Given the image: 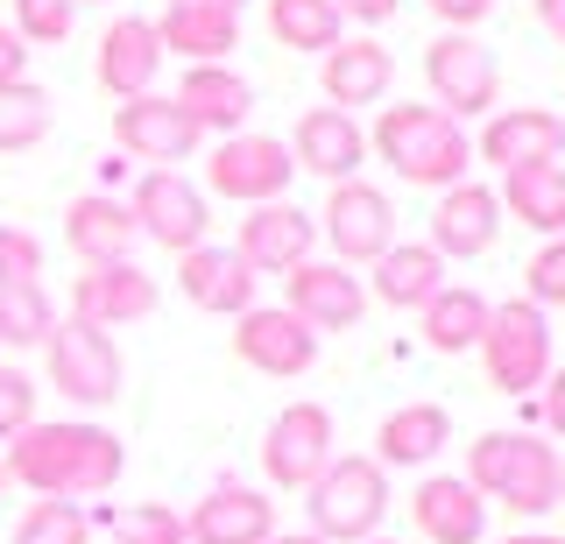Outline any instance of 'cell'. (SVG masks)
<instances>
[{
  "mask_svg": "<svg viewBox=\"0 0 565 544\" xmlns=\"http://www.w3.org/2000/svg\"><path fill=\"white\" fill-rule=\"evenodd\" d=\"M0 460H8V481L29 488L35 502H85V495H106L120 481L128 446L106 425H93V417H57V425L35 417Z\"/></svg>",
  "mask_w": 565,
  "mask_h": 544,
  "instance_id": "6da1fadb",
  "label": "cell"
},
{
  "mask_svg": "<svg viewBox=\"0 0 565 544\" xmlns=\"http://www.w3.org/2000/svg\"><path fill=\"white\" fill-rule=\"evenodd\" d=\"M467 488L488 509H509L516 523H537L565 495V460L537 431H481L467 446Z\"/></svg>",
  "mask_w": 565,
  "mask_h": 544,
  "instance_id": "7a4b0ae2",
  "label": "cell"
},
{
  "mask_svg": "<svg viewBox=\"0 0 565 544\" xmlns=\"http://www.w3.org/2000/svg\"><path fill=\"white\" fill-rule=\"evenodd\" d=\"M367 156H382V163L396 170L403 184H417V191H452V184L473 178V135L459 128L452 114L411 107V99H396V107L375 114Z\"/></svg>",
  "mask_w": 565,
  "mask_h": 544,
  "instance_id": "3957f363",
  "label": "cell"
},
{
  "mask_svg": "<svg viewBox=\"0 0 565 544\" xmlns=\"http://www.w3.org/2000/svg\"><path fill=\"white\" fill-rule=\"evenodd\" d=\"M305 509H311L318 544H367V537H382V516H388V473L367 452H340L305 488Z\"/></svg>",
  "mask_w": 565,
  "mask_h": 544,
  "instance_id": "277c9868",
  "label": "cell"
},
{
  "mask_svg": "<svg viewBox=\"0 0 565 544\" xmlns=\"http://www.w3.org/2000/svg\"><path fill=\"white\" fill-rule=\"evenodd\" d=\"M481 375L494 396H537V382L552 375V319L530 297H502L488 305V332H481Z\"/></svg>",
  "mask_w": 565,
  "mask_h": 544,
  "instance_id": "5b68a950",
  "label": "cell"
},
{
  "mask_svg": "<svg viewBox=\"0 0 565 544\" xmlns=\"http://www.w3.org/2000/svg\"><path fill=\"white\" fill-rule=\"evenodd\" d=\"M424 85H431V107L452 114L459 128L502 107V64H494V50L481 36H459V29H438L424 43Z\"/></svg>",
  "mask_w": 565,
  "mask_h": 544,
  "instance_id": "8992f818",
  "label": "cell"
},
{
  "mask_svg": "<svg viewBox=\"0 0 565 544\" xmlns=\"http://www.w3.org/2000/svg\"><path fill=\"white\" fill-rule=\"evenodd\" d=\"M43 361H50V382H57L64 403L78 410H114L120 403V382H128V361L106 332L78 326V319H57V332L43 340Z\"/></svg>",
  "mask_w": 565,
  "mask_h": 544,
  "instance_id": "52a82bcc",
  "label": "cell"
},
{
  "mask_svg": "<svg viewBox=\"0 0 565 544\" xmlns=\"http://www.w3.org/2000/svg\"><path fill=\"white\" fill-rule=\"evenodd\" d=\"M340 460V425H332L326 403H282L262 431V481L269 488H305Z\"/></svg>",
  "mask_w": 565,
  "mask_h": 544,
  "instance_id": "ba28073f",
  "label": "cell"
},
{
  "mask_svg": "<svg viewBox=\"0 0 565 544\" xmlns=\"http://www.w3.org/2000/svg\"><path fill=\"white\" fill-rule=\"evenodd\" d=\"M290 178H297L290 142L282 135H255V128L226 135L205 163V191H220L226 205H276V199H290Z\"/></svg>",
  "mask_w": 565,
  "mask_h": 544,
  "instance_id": "9c48e42d",
  "label": "cell"
},
{
  "mask_svg": "<svg viewBox=\"0 0 565 544\" xmlns=\"http://www.w3.org/2000/svg\"><path fill=\"white\" fill-rule=\"evenodd\" d=\"M311 220H318V241L332 248V262H347V269H361V262L396 248V205H388V191L367 184V178L332 184L326 213H311Z\"/></svg>",
  "mask_w": 565,
  "mask_h": 544,
  "instance_id": "30bf717a",
  "label": "cell"
},
{
  "mask_svg": "<svg viewBox=\"0 0 565 544\" xmlns=\"http://www.w3.org/2000/svg\"><path fill=\"white\" fill-rule=\"evenodd\" d=\"M128 213L141 226V241H156V248H170V255H191V248L212 241V205L184 170H149V178L135 184Z\"/></svg>",
  "mask_w": 565,
  "mask_h": 544,
  "instance_id": "8fae6325",
  "label": "cell"
},
{
  "mask_svg": "<svg viewBox=\"0 0 565 544\" xmlns=\"http://www.w3.org/2000/svg\"><path fill=\"white\" fill-rule=\"evenodd\" d=\"M234 354H241V367H255L269 382H297L318 367V332L290 305H255L234 319Z\"/></svg>",
  "mask_w": 565,
  "mask_h": 544,
  "instance_id": "7c38bea8",
  "label": "cell"
},
{
  "mask_svg": "<svg viewBox=\"0 0 565 544\" xmlns=\"http://www.w3.org/2000/svg\"><path fill=\"white\" fill-rule=\"evenodd\" d=\"M114 142L128 149L135 163L177 170V163H191V156L205 149V135L170 93H141V99H128V107H114Z\"/></svg>",
  "mask_w": 565,
  "mask_h": 544,
  "instance_id": "4fadbf2b",
  "label": "cell"
},
{
  "mask_svg": "<svg viewBox=\"0 0 565 544\" xmlns=\"http://www.w3.org/2000/svg\"><path fill=\"white\" fill-rule=\"evenodd\" d=\"M156 276L149 269H135V262H106V269H78V284H71V319L78 326H93L114 340L120 326H141V319H156Z\"/></svg>",
  "mask_w": 565,
  "mask_h": 544,
  "instance_id": "5bb4252c",
  "label": "cell"
},
{
  "mask_svg": "<svg viewBox=\"0 0 565 544\" xmlns=\"http://www.w3.org/2000/svg\"><path fill=\"white\" fill-rule=\"evenodd\" d=\"M565 156V114L552 107H494L488 128L473 135V163H494L509 170H537V163H558Z\"/></svg>",
  "mask_w": 565,
  "mask_h": 544,
  "instance_id": "9a60e30c",
  "label": "cell"
},
{
  "mask_svg": "<svg viewBox=\"0 0 565 544\" xmlns=\"http://www.w3.org/2000/svg\"><path fill=\"white\" fill-rule=\"evenodd\" d=\"M282 305L297 311L311 332H353L367 319V284L347 269V262H297L290 276H282Z\"/></svg>",
  "mask_w": 565,
  "mask_h": 544,
  "instance_id": "2e32d148",
  "label": "cell"
},
{
  "mask_svg": "<svg viewBox=\"0 0 565 544\" xmlns=\"http://www.w3.org/2000/svg\"><path fill=\"white\" fill-rule=\"evenodd\" d=\"M234 255L255 276H290L297 262L318 255V220L305 213V205H290V199L247 205V220H241V234H234Z\"/></svg>",
  "mask_w": 565,
  "mask_h": 544,
  "instance_id": "e0dca14e",
  "label": "cell"
},
{
  "mask_svg": "<svg viewBox=\"0 0 565 544\" xmlns=\"http://www.w3.org/2000/svg\"><path fill=\"white\" fill-rule=\"evenodd\" d=\"M93 78L106 99H141L156 93V78H163V43H156V22L149 14H114L99 36V57H93Z\"/></svg>",
  "mask_w": 565,
  "mask_h": 544,
  "instance_id": "ac0fdd59",
  "label": "cell"
},
{
  "mask_svg": "<svg viewBox=\"0 0 565 544\" xmlns=\"http://www.w3.org/2000/svg\"><path fill=\"white\" fill-rule=\"evenodd\" d=\"M494 234H502V199H494V184H452L438 191L431 205V234H424V248L438 262H473L494 248Z\"/></svg>",
  "mask_w": 565,
  "mask_h": 544,
  "instance_id": "d6986e66",
  "label": "cell"
},
{
  "mask_svg": "<svg viewBox=\"0 0 565 544\" xmlns=\"http://www.w3.org/2000/svg\"><path fill=\"white\" fill-rule=\"evenodd\" d=\"M290 163L311 170V178H326V184H347V178H361V163H367V128L340 107H305L297 128H290Z\"/></svg>",
  "mask_w": 565,
  "mask_h": 544,
  "instance_id": "ffe728a7",
  "label": "cell"
},
{
  "mask_svg": "<svg viewBox=\"0 0 565 544\" xmlns=\"http://www.w3.org/2000/svg\"><path fill=\"white\" fill-rule=\"evenodd\" d=\"M255 284L262 276L226 248V241H205V248L177 255V290H184L191 311H212V319H241L255 311Z\"/></svg>",
  "mask_w": 565,
  "mask_h": 544,
  "instance_id": "44dd1931",
  "label": "cell"
},
{
  "mask_svg": "<svg viewBox=\"0 0 565 544\" xmlns=\"http://www.w3.org/2000/svg\"><path fill=\"white\" fill-rule=\"evenodd\" d=\"M184 537L191 544H269L276 537V502L247 481H220L191 502Z\"/></svg>",
  "mask_w": 565,
  "mask_h": 544,
  "instance_id": "7402d4cb",
  "label": "cell"
},
{
  "mask_svg": "<svg viewBox=\"0 0 565 544\" xmlns=\"http://www.w3.org/2000/svg\"><path fill=\"white\" fill-rule=\"evenodd\" d=\"M64 248L85 262V269H106V262H135L141 226L128 213V199L114 191H85V199L64 205Z\"/></svg>",
  "mask_w": 565,
  "mask_h": 544,
  "instance_id": "603a6c76",
  "label": "cell"
},
{
  "mask_svg": "<svg viewBox=\"0 0 565 544\" xmlns=\"http://www.w3.org/2000/svg\"><path fill=\"white\" fill-rule=\"evenodd\" d=\"M318 85H326V107H340V114L382 107L388 85H396V57L375 36H340V50L318 57Z\"/></svg>",
  "mask_w": 565,
  "mask_h": 544,
  "instance_id": "cb8c5ba5",
  "label": "cell"
},
{
  "mask_svg": "<svg viewBox=\"0 0 565 544\" xmlns=\"http://www.w3.org/2000/svg\"><path fill=\"white\" fill-rule=\"evenodd\" d=\"M177 107L199 120V135H241L247 114H255V85H247L234 64H184V78H177Z\"/></svg>",
  "mask_w": 565,
  "mask_h": 544,
  "instance_id": "d4e9b609",
  "label": "cell"
},
{
  "mask_svg": "<svg viewBox=\"0 0 565 544\" xmlns=\"http://www.w3.org/2000/svg\"><path fill=\"white\" fill-rule=\"evenodd\" d=\"M411 523L431 544H481L488 537V502L467 488V473H424L411 495Z\"/></svg>",
  "mask_w": 565,
  "mask_h": 544,
  "instance_id": "484cf974",
  "label": "cell"
},
{
  "mask_svg": "<svg viewBox=\"0 0 565 544\" xmlns=\"http://www.w3.org/2000/svg\"><path fill=\"white\" fill-rule=\"evenodd\" d=\"M446 446H452V410H446V403H396V410L382 417L367 460H375L382 473L388 467H431Z\"/></svg>",
  "mask_w": 565,
  "mask_h": 544,
  "instance_id": "4316f807",
  "label": "cell"
},
{
  "mask_svg": "<svg viewBox=\"0 0 565 544\" xmlns=\"http://www.w3.org/2000/svg\"><path fill=\"white\" fill-rule=\"evenodd\" d=\"M367 269L375 276H361V284H367V297H382L388 311H424L438 290H446V262L424 248V241H396V248L375 255Z\"/></svg>",
  "mask_w": 565,
  "mask_h": 544,
  "instance_id": "83f0119b",
  "label": "cell"
},
{
  "mask_svg": "<svg viewBox=\"0 0 565 544\" xmlns=\"http://www.w3.org/2000/svg\"><path fill=\"white\" fill-rule=\"evenodd\" d=\"M156 43L170 50V57L184 64H226L241 50V14L226 8H163V22H156Z\"/></svg>",
  "mask_w": 565,
  "mask_h": 544,
  "instance_id": "f1b7e54d",
  "label": "cell"
},
{
  "mask_svg": "<svg viewBox=\"0 0 565 544\" xmlns=\"http://www.w3.org/2000/svg\"><path fill=\"white\" fill-rule=\"evenodd\" d=\"M417 332H424V346H431V354H473V346H481V332H488V297L467 290V284H446L431 305L417 311Z\"/></svg>",
  "mask_w": 565,
  "mask_h": 544,
  "instance_id": "f546056e",
  "label": "cell"
},
{
  "mask_svg": "<svg viewBox=\"0 0 565 544\" xmlns=\"http://www.w3.org/2000/svg\"><path fill=\"white\" fill-rule=\"evenodd\" d=\"M494 199L516 213L530 234H544V241H558L565 234V163H537V170H509L502 191Z\"/></svg>",
  "mask_w": 565,
  "mask_h": 544,
  "instance_id": "4dcf8cb0",
  "label": "cell"
},
{
  "mask_svg": "<svg viewBox=\"0 0 565 544\" xmlns=\"http://www.w3.org/2000/svg\"><path fill=\"white\" fill-rule=\"evenodd\" d=\"M269 36L282 50H305V57H326V50H340L347 22L332 0H269Z\"/></svg>",
  "mask_w": 565,
  "mask_h": 544,
  "instance_id": "1f68e13d",
  "label": "cell"
},
{
  "mask_svg": "<svg viewBox=\"0 0 565 544\" xmlns=\"http://www.w3.org/2000/svg\"><path fill=\"white\" fill-rule=\"evenodd\" d=\"M50 332H57V305H50L43 276L0 284V346H43Z\"/></svg>",
  "mask_w": 565,
  "mask_h": 544,
  "instance_id": "d6a6232c",
  "label": "cell"
},
{
  "mask_svg": "<svg viewBox=\"0 0 565 544\" xmlns=\"http://www.w3.org/2000/svg\"><path fill=\"white\" fill-rule=\"evenodd\" d=\"M50 120H57V99L43 93L35 78L22 85H0V156H22L50 135Z\"/></svg>",
  "mask_w": 565,
  "mask_h": 544,
  "instance_id": "836d02e7",
  "label": "cell"
},
{
  "mask_svg": "<svg viewBox=\"0 0 565 544\" xmlns=\"http://www.w3.org/2000/svg\"><path fill=\"white\" fill-rule=\"evenodd\" d=\"M99 531L114 544H191L184 516L170 502H106L99 509Z\"/></svg>",
  "mask_w": 565,
  "mask_h": 544,
  "instance_id": "e575fe53",
  "label": "cell"
},
{
  "mask_svg": "<svg viewBox=\"0 0 565 544\" xmlns=\"http://www.w3.org/2000/svg\"><path fill=\"white\" fill-rule=\"evenodd\" d=\"M14 544H93V516L78 502H29L14 523Z\"/></svg>",
  "mask_w": 565,
  "mask_h": 544,
  "instance_id": "d590c367",
  "label": "cell"
},
{
  "mask_svg": "<svg viewBox=\"0 0 565 544\" xmlns=\"http://www.w3.org/2000/svg\"><path fill=\"white\" fill-rule=\"evenodd\" d=\"M78 22V0H14V36L22 43H64Z\"/></svg>",
  "mask_w": 565,
  "mask_h": 544,
  "instance_id": "8d00e7d4",
  "label": "cell"
},
{
  "mask_svg": "<svg viewBox=\"0 0 565 544\" xmlns=\"http://www.w3.org/2000/svg\"><path fill=\"white\" fill-rule=\"evenodd\" d=\"M523 290H530V305H537V311H565V234L544 241V248L530 255Z\"/></svg>",
  "mask_w": 565,
  "mask_h": 544,
  "instance_id": "74e56055",
  "label": "cell"
},
{
  "mask_svg": "<svg viewBox=\"0 0 565 544\" xmlns=\"http://www.w3.org/2000/svg\"><path fill=\"white\" fill-rule=\"evenodd\" d=\"M35 425V382L22 367H0V446H14Z\"/></svg>",
  "mask_w": 565,
  "mask_h": 544,
  "instance_id": "f35d334b",
  "label": "cell"
},
{
  "mask_svg": "<svg viewBox=\"0 0 565 544\" xmlns=\"http://www.w3.org/2000/svg\"><path fill=\"white\" fill-rule=\"evenodd\" d=\"M14 276H43V241L29 226H0V284H14Z\"/></svg>",
  "mask_w": 565,
  "mask_h": 544,
  "instance_id": "ab89813d",
  "label": "cell"
},
{
  "mask_svg": "<svg viewBox=\"0 0 565 544\" xmlns=\"http://www.w3.org/2000/svg\"><path fill=\"white\" fill-rule=\"evenodd\" d=\"M424 8L438 14V29H459V36H473V29L494 14V0H424Z\"/></svg>",
  "mask_w": 565,
  "mask_h": 544,
  "instance_id": "60d3db41",
  "label": "cell"
},
{
  "mask_svg": "<svg viewBox=\"0 0 565 544\" xmlns=\"http://www.w3.org/2000/svg\"><path fill=\"white\" fill-rule=\"evenodd\" d=\"M537 417H544V431L565 438V361H552V375L537 382Z\"/></svg>",
  "mask_w": 565,
  "mask_h": 544,
  "instance_id": "b9f144b4",
  "label": "cell"
},
{
  "mask_svg": "<svg viewBox=\"0 0 565 544\" xmlns=\"http://www.w3.org/2000/svg\"><path fill=\"white\" fill-rule=\"evenodd\" d=\"M29 78V43L14 36V22H0V85H22Z\"/></svg>",
  "mask_w": 565,
  "mask_h": 544,
  "instance_id": "7bdbcfd3",
  "label": "cell"
},
{
  "mask_svg": "<svg viewBox=\"0 0 565 544\" xmlns=\"http://www.w3.org/2000/svg\"><path fill=\"white\" fill-rule=\"evenodd\" d=\"M332 8H340V22L382 29V22H396V8H403V0H332Z\"/></svg>",
  "mask_w": 565,
  "mask_h": 544,
  "instance_id": "ee69618b",
  "label": "cell"
},
{
  "mask_svg": "<svg viewBox=\"0 0 565 544\" xmlns=\"http://www.w3.org/2000/svg\"><path fill=\"white\" fill-rule=\"evenodd\" d=\"M530 8H537V29L565 50V0H530Z\"/></svg>",
  "mask_w": 565,
  "mask_h": 544,
  "instance_id": "f6af8a7d",
  "label": "cell"
},
{
  "mask_svg": "<svg viewBox=\"0 0 565 544\" xmlns=\"http://www.w3.org/2000/svg\"><path fill=\"white\" fill-rule=\"evenodd\" d=\"M502 544H565V537H552V531H509Z\"/></svg>",
  "mask_w": 565,
  "mask_h": 544,
  "instance_id": "bcb514c9",
  "label": "cell"
},
{
  "mask_svg": "<svg viewBox=\"0 0 565 544\" xmlns=\"http://www.w3.org/2000/svg\"><path fill=\"white\" fill-rule=\"evenodd\" d=\"M177 8H226V14H241L247 0H177Z\"/></svg>",
  "mask_w": 565,
  "mask_h": 544,
  "instance_id": "7dc6e473",
  "label": "cell"
},
{
  "mask_svg": "<svg viewBox=\"0 0 565 544\" xmlns=\"http://www.w3.org/2000/svg\"><path fill=\"white\" fill-rule=\"evenodd\" d=\"M269 544H318V537H311V531H276Z\"/></svg>",
  "mask_w": 565,
  "mask_h": 544,
  "instance_id": "c3c4849f",
  "label": "cell"
},
{
  "mask_svg": "<svg viewBox=\"0 0 565 544\" xmlns=\"http://www.w3.org/2000/svg\"><path fill=\"white\" fill-rule=\"evenodd\" d=\"M8 488H14V481H8V460H0V495H8Z\"/></svg>",
  "mask_w": 565,
  "mask_h": 544,
  "instance_id": "681fc988",
  "label": "cell"
},
{
  "mask_svg": "<svg viewBox=\"0 0 565 544\" xmlns=\"http://www.w3.org/2000/svg\"><path fill=\"white\" fill-rule=\"evenodd\" d=\"M367 544H396V537H367Z\"/></svg>",
  "mask_w": 565,
  "mask_h": 544,
  "instance_id": "f907efd6",
  "label": "cell"
},
{
  "mask_svg": "<svg viewBox=\"0 0 565 544\" xmlns=\"http://www.w3.org/2000/svg\"><path fill=\"white\" fill-rule=\"evenodd\" d=\"M558 509H565V495H558Z\"/></svg>",
  "mask_w": 565,
  "mask_h": 544,
  "instance_id": "816d5d0a",
  "label": "cell"
},
{
  "mask_svg": "<svg viewBox=\"0 0 565 544\" xmlns=\"http://www.w3.org/2000/svg\"><path fill=\"white\" fill-rule=\"evenodd\" d=\"M78 8H85V0H78Z\"/></svg>",
  "mask_w": 565,
  "mask_h": 544,
  "instance_id": "f5cc1de1",
  "label": "cell"
}]
</instances>
